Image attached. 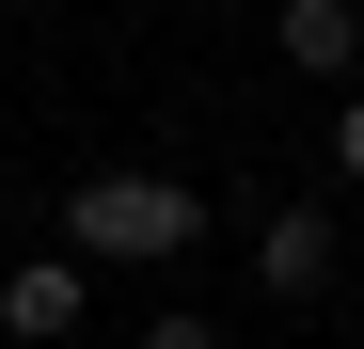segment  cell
Masks as SVG:
<instances>
[{"label":"cell","instance_id":"6da1fadb","mask_svg":"<svg viewBox=\"0 0 364 349\" xmlns=\"http://www.w3.org/2000/svg\"><path fill=\"white\" fill-rule=\"evenodd\" d=\"M191 239H206L191 174H64V254L80 270H174Z\"/></svg>","mask_w":364,"mask_h":349},{"label":"cell","instance_id":"7a4b0ae2","mask_svg":"<svg viewBox=\"0 0 364 349\" xmlns=\"http://www.w3.org/2000/svg\"><path fill=\"white\" fill-rule=\"evenodd\" d=\"M80 302H95V270H80V254H16V270H0V333H16V349H64Z\"/></svg>","mask_w":364,"mask_h":349},{"label":"cell","instance_id":"3957f363","mask_svg":"<svg viewBox=\"0 0 364 349\" xmlns=\"http://www.w3.org/2000/svg\"><path fill=\"white\" fill-rule=\"evenodd\" d=\"M254 286H269V302H317V286H333V207H269L254 222Z\"/></svg>","mask_w":364,"mask_h":349},{"label":"cell","instance_id":"277c9868","mask_svg":"<svg viewBox=\"0 0 364 349\" xmlns=\"http://www.w3.org/2000/svg\"><path fill=\"white\" fill-rule=\"evenodd\" d=\"M269 48H285V80H348L364 64V16H348V0H285Z\"/></svg>","mask_w":364,"mask_h":349},{"label":"cell","instance_id":"5b68a950","mask_svg":"<svg viewBox=\"0 0 364 349\" xmlns=\"http://www.w3.org/2000/svg\"><path fill=\"white\" fill-rule=\"evenodd\" d=\"M143 349H222V318H206V302H159V318H143Z\"/></svg>","mask_w":364,"mask_h":349},{"label":"cell","instance_id":"8992f818","mask_svg":"<svg viewBox=\"0 0 364 349\" xmlns=\"http://www.w3.org/2000/svg\"><path fill=\"white\" fill-rule=\"evenodd\" d=\"M333 174H364V80H348V111H333Z\"/></svg>","mask_w":364,"mask_h":349}]
</instances>
